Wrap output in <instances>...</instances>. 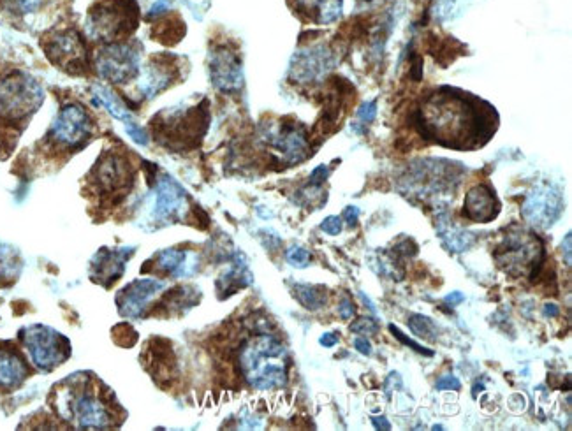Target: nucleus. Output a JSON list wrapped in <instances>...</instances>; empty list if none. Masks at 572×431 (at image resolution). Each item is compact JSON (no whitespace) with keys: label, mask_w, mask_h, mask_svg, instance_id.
<instances>
[{"label":"nucleus","mask_w":572,"mask_h":431,"mask_svg":"<svg viewBox=\"0 0 572 431\" xmlns=\"http://www.w3.org/2000/svg\"><path fill=\"white\" fill-rule=\"evenodd\" d=\"M87 377L88 373H76L62 380L50 393V403L76 428L103 430L113 421V410L97 395L96 380Z\"/></svg>","instance_id":"f257e3e1"},{"label":"nucleus","mask_w":572,"mask_h":431,"mask_svg":"<svg viewBox=\"0 0 572 431\" xmlns=\"http://www.w3.org/2000/svg\"><path fill=\"white\" fill-rule=\"evenodd\" d=\"M44 101V92L30 74L13 71L0 80V143H16Z\"/></svg>","instance_id":"f03ea898"},{"label":"nucleus","mask_w":572,"mask_h":431,"mask_svg":"<svg viewBox=\"0 0 572 431\" xmlns=\"http://www.w3.org/2000/svg\"><path fill=\"white\" fill-rule=\"evenodd\" d=\"M238 365L245 382L259 391H272L287 384V351L272 335L249 338L240 347Z\"/></svg>","instance_id":"7ed1b4c3"},{"label":"nucleus","mask_w":572,"mask_h":431,"mask_svg":"<svg viewBox=\"0 0 572 431\" xmlns=\"http://www.w3.org/2000/svg\"><path fill=\"white\" fill-rule=\"evenodd\" d=\"M18 340L22 342L32 365L36 366L39 372H53L71 356L69 340L60 335L59 331L43 324H32L23 328L18 333Z\"/></svg>","instance_id":"20e7f679"},{"label":"nucleus","mask_w":572,"mask_h":431,"mask_svg":"<svg viewBox=\"0 0 572 431\" xmlns=\"http://www.w3.org/2000/svg\"><path fill=\"white\" fill-rule=\"evenodd\" d=\"M92 132H94V122L87 110L80 104L67 103L53 120L44 141L48 148L66 152L85 145L88 139L92 138Z\"/></svg>","instance_id":"39448f33"},{"label":"nucleus","mask_w":572,"mask_h":431,"mask_svg":"<svg viewBox=\"0 0 572 431\" xmlns=\"http://www.w3.org/2000/svg\"><path fill=\"white\" fill-rule=\"evenodd\" d=\"M140 52L138 44H110L97 55V71L110 83H127L138 73Z\"/></svg>","instance_id":"423d86ee"},{"label":"nucleus","mask_w":572,"mask_h":431,"mask_svg":"<svg viewBox=\"0 0 572 431\" xmlns=\"http://www.w3.org/2000/svg\"><path fill=\"white\" fill-rule=\"evenodd\" d=\"M44 52L55 66L76 73L85 64V44L76 30L53 32L43 43Z\"/></svg>","instance_id":"0eeeda50"},{"label":"nucleus","mask_w":572,"mask_h":431,"mask_svg":"<svg viewBox=\"0 0 572 431\" xmlns=\"http://www.w3.org/2000/svg\"><path fill=\"white\" fill-rule=\"evenodd\" d=\"M564 210L562 192L553 185L537 187L523 203V217L530 226H553Z\"/></svg>","instance_id":"6e6552de"},{"label":"nucleus","mask_w":572,"mask_h":431,"mask_svg":"<svg viewBox=\"0 0 572 431\" xmlns=\"http://www.w3.org/2000/svg\"><path fill=\"white\" fill-rule=\"evenodd\" d=\"M122 0L117 4H99L94 8L92 15L88 18V30L97 39H113L122 36V27H132L134 20L132 15L138 13V8L134 9L132 4H125V8L120 9Z\"/></svg>","instance_id":"1a4fd4ad"},{"label":"nucleus","mask_w":572,"mask_h":431,"mask_svg":"<svg viewBox=\"0 0 572 431\" xmlns=\"http://www.w3.org/2000/svg\"><path fill=\"white\" fill-rule=\"evenodd\" d=\"M34 370L15 342L0 340V395H9L22 388Z\"/></svg>","instance_id":"9d476101"},{"label":"nucleus","mask_w":572,"mask_h":431,"mask_svg":"<svg viewBox=\"0 0 572 431\" xmlns=\"http://www.w3.org/2000/svg\"><path fill=\"white\" fill-rule=\"evenodd\" d=\"M210 80L222 92H236L243 87L242 60L229 48H217L210 55Z\"/></svg>","instance_id":"9b49d317"},{"label":"nucleus","mask_w":572,"mask_h":431,"mask_svg":"<svg viewBox=\"0 0 572 431\" xmlns=\"http://www.w3.org/2000/svg\"><path fill=\"white\" fill-rule=\"evenodd\" d=\"M187 208V194L171 176H162L155 189V219L164 224L176 222Z\"/></svg>","instance_id":"f8f14e48"},{"label":"nucleus","mask_w":572,"mask_h":431,"mask_svg":"<svg viewBox=\"0 0 572 431\" xmlns=\"http://www.w3.org/2000/svg\"><path fill=\"white\" fill-rule=\"evenodd\" d=\"M92 175L96 178L97 187L110 196L115 192L124 194L125 190L131 187V168L127 161L117 154L106 155L103 159H99Z\"/></svg>","instance_id":"ddd939ff"},{"label":"nucleus","mask_w":572,"mask_h":431,"mask_svg":"<svg viewBox=\"0 0 572 431\" xmlns=\"http://www.w3.org/2000/svg\"><path fill=\"white\" fill-rule=\"evenodd\" d=\"M166 287L161 280H136L118 293L117 305L125 317H141L148 303Z\"/></svg>","instance_id":"4468645a"},{"label":"nucleus","mask_w":572,"mask_h":431,"mask_svg":"<svg viewBox=\"0 0 572 431\" xmlns=\"http://www.w3.org/2000/svg\"><path fill=\"white\" fill-rule=\"evenodd\" d=\"M331 66H333L331 53L324 46L307 48L298 55H294L293 64H291V76L298 83H310V81L319 80L323 74L328 73Z\"/></svg>","instance_id":"2eb2a0df"},{"label":"nucleus","mask_w":572,"mask_h":431,"mask_svg":"<svg viewBox=\"0 0 572 431\" xmlns=\"http://www.w3.org/2000/svg\"><path fill=\"white\" fill-rule=\"evenodd\" d=\"M129 252H132V249L101 250L92 261V275H90L92 280L108 287L115 284L118 278L124 275L125 261L131 256Z\"/></svg>","instance_id":"dca6fc26"},{"label":"nucleus","mask_w":572,"mask_h":431,"mask_svg":"<svg viewBox=\"0 0 572 431\" xmlns=\"http://www.w3.org/2000/svg\"><path fill=\"white\" fill-rule=\"evenodd\" d=\"M499 205L495 199V192L486 185H476L467 192L465 205H463V213L474 222H492L497 217Z\"/></svg>","instance_id":"f3484780"},{"label":"nucleus","mask_w":572,"mask_h":431,"mask_svg":"<svg viewBox=\"0 0 572 431\" xmlns=\"http://www.w3.org/2000/svg\"><path fill=\"white\" fill-rule=\"evenodd\" d=\"M96 101L97 104H103L104 108L110 111L113 117L118 118L120 122H124L125 132H127L136 143L147 145V134L141 129L140 125L132 120L131 111L125 108L124 103L118 99L117 95L113 94L108 88L97 87Z\"/></svg>","instance_id":"a211bd4d"},{"label":"nucleus","mask_w":572,"mask_h":431,"mask_svg":"<svg viewBox=\"0 0 572 431\" xmlns=\"http://www.w3.org/2000/svg\"><path fill=\"white\" fill-rule=\"evenodd\" d=\"M155 264H157V270L169 273L171 277L189 278L198 271L199 257L194 252L168 249L157 256Z\"/></svg>","instance_id":"6ab92c4d"},{"label":"nucleus","mask_w":572,"mask_h":431,"mask_svg":"<svg viewBox=\"0 0 572 431\" xmlns=\"http://www.w3.org/2000/svg\"><path fill=\"white\" fill-rule=\"evenodd\" d=\"M173 81V73L164 60H154L147 71L143 73L140 81V92L145 99H152L157 94H161L164 88L169 87Z\"/></svg>","instance_id":"aec40b11"},{"label":"nucleus","mask_w":572,"mask_h":431,"mask_svg":"<svg viewBox=\"0 0 572 431\" xmlns=\"http://www.w3.org/2000/svg\"><path fill=\"white\" fill-rule=\"evenodd\" d=\"M22 270L23 259L20 250L8 243H0V289L15 285L16 280L22 275Z\"/></svg>","instance_id":"412c9836"},{"label":"nucleus","mask_w":572,"mask_h":431,"mask_svg":"<svg viewBox=\"0 0 572 431\" xmlns=\"http://www.w3.org/2000/svg\"><path fill=\"white\" fill-rule=\"evenodd\" d=\"M437 233H439L442 242L451 252H463V250L469 249L470 245L474 243V236L469 231L451 224L446 217L439 220Z\"/></svg>","instance_id":"4be33fe9"},{"label":"nucleus","mask_w":572,"mask_h":431,"mask_svg":"<svg viewBox=\"0 0 572 431\" xmlns=\"http://www.w3.org/2000/svg\"><path fill=\"white\" fill-rule=\"evenodd\" d=\"M298 4L319 23L335 22L342 15V0H298Z\"/></svg>","instance_id":"5701e85b"},{"label":"nucleus","mask_w":572,"mask_h":431,"mask_svg":"<svg viewBox=\"0 0 572 431\" xmlns=\"http://www.w3.org/2000/svg\"><path fill=\"white\" fill-rule=\"evenodd\" d=\"M294 294L303 307L308 310H319L326 305V289L323 285H294Z\"/></svg>","instance_id":"b1692460"},{"label":"nucleus","mask_w":572,"mask_h":431,"mask_svg":"<svg viewBox=\"0 0 572 431\" xmlns=\"http://www.w3.org/2000/svg\"><path fill=\"white\" fill-rule=\"evenodd\" d=\"M409 328L416 337L423 340H435V324L426 315H412L409 319Z\"/></svg>","instance_id":"393cba45"},{"label":"nucleus","mask_w":572,"mask_h":431,"mask_svg":"<svg viewBox=\"0 0 572 431\" xmlns=\"http://www.w3.org/2000/svg\"><path fill=\"white\" fill-rule=\"evenodd\" d=\"M52 0H9L11 8L16 15H34L39 9H43L46 4H50Z\"/></svg>","instance_id":"a878e982"},{"label":"nucleus","mask_w":572,"mask_h":431,"mask_svg":"<svg viewBox=\"0 0 572 431\" xmlns=\"http://www.w3.org/2000/svg\"><path fill=\"white\" fill-rule=\"evenodd\" d=\"M465 0H435V13L437 18H451V16L458 13V9L462 8Z\"/></svg>","instance_id":"bb28decb"},{"label":"nucleus","mask_w":572,"mask_h":431,"mask_svg":"<svg viewBox=\"0 0 572 431\" xmlns=\"http://www.w3.org/2000/svg\"><path fill=\"white\" fill-rule=\"evenodd\" d=\"M286 259L287 263L294 266V268H307L308 264H310L308 250L298 247V245H294V247L287 250Z\"/></svg>","instance_id":"cd10ccee"},{"label":"nucleus","mask_w":572,"mask_h":431,"mask_svg":"<svg viewBox=\"0 0 572 431\" xmlns=\"http://www.w3.org/2000/svg\"><path fill=\"white\" fill-rule=\"evenodd\" d=\"M351 331L360 333L363 337H372L379 331V324L374 319H370V317H360L358 321L352 322Z\"/></svg>","instance_id":"c85d7f7f"},{"label":"nucleus","mask_w":572,"mask_h":431,"mask_svg":"<svg viewBox=\"0 0 572 431\" xmlns=\"http://www.w3.org/2000/svg\"><path fill=\"white\" fill-rule=\"evenodd\" d=\"M389 331H391V333H393V335H395V337L398 338V340H400L402 344L407 345V347H411V349H414V351L418 352V354H423V356H428V358H432L433 351H430V349H426V347H423V345L416 344L414 340H409V338L405 337L404 333H402L400 329L395 328L393 324H389Z\"/></svg>","instance_id":"c756f323"},{"label":"nucleus","mask_w":572,"mask_h":431,"mask_svg":"<svg viewBox=\"0 0 572 431\" xmlns=\"http://www.w3.org/2000/svg\"><path fill=\"white\" fill-rule=\"evenodd\" d=\"M344 222L340 217H328V219L323 220V224H321V229H323L324 233L331 234V236H338V234L342 233V226Z\"/></svg>","instance_id":"7c9ffc66"},{"label":"nucleus","mask_w":572,"mask_h":431,"mask_svg":"<svg viewBox=\"0 0 572 431\" xmlns=\"http://www.w3.org/2000/svg\"><path fill=\"white\" fill-rule=\"evenodd\" d=\"M462 388L460 380L456 379L455 375H442L439 382H437V389L439 391H458Z\"/></svg>","instance_id":"2f4dec72"},{"label":"nucleus","mask_w":572,"mask_h":431,"mask_svg":"<svg viewBox=\"0 0 572 431\" xmlns=\"http://www.w3.org/2000/svg\"><path fill=\"white\" fill-rule=\"evenodd\" d=\"M375 113H377V103H365L358 111V118L363 124H370L375 118Z\"/></svg>","instance_id":"473e14b6"},{"label":"nucleus","mask_w":572,"mask_h":431,"mask_svg":"<svg viewBox=\"0 0 572 431\" xmlns=\"http://www.w3.org/2000/svg\"><path fill=\"white\" fill-rule=\"evenodd\" d=\"M356 314V307H354V303H352L349 298H345L340 305H338V315L344 319V321H349L351 317H354Z\"/></svg>","instance_id":"72a5a7b5"},{"label":"nucleus","mask_w":572,"mask_h":431,"mask_svg":"<svg viewBox=\"0 0 572 431\" xmlns=\"http://www.w3.org/2000/svg\"><path fill=\"white\" fill-rule=\"evenodd\" d=\"M344 219L347 220L349 226L354 227L358 224V219H360V210L356 206H347L344 212Z\"/></svg>","instance_id":"f704fd0d"},{"label":"nucleus","mask_w":572,"mask_h":431,"mask_svg":"<svg viewBox=\"0 0 572 431\" xmlns=\"http://www.w3.org/2000/svg\"><path fill=\"white\" fill-rule=\"evenodd\" d=\"M354 347H356V351L365 354V356L372 354V344L368 342L367 338H356V340H354Z\"/></svg>","instance_id":"c9c22d12"},{"label":"nucleus","mask_w":572,"mask_h":431,"mask_svg":"<svg viewBox=\"0 0 572 431\" xmlns=\"http://www.w3.org/2000/svg\"><path fill=\"white\" fill-rule=\"evenodd\" d=\"M562 249H564V256H565V264L571 268L572 264V240H571V233H567L565 236L564 243H562Z\"/></svg>","instance_id":"e433bc0d"},{"label":"nucleus","mask_w":572,"mask_h":431,"mask_svg":"<svg viewBox=\"0 0 572 431\" xmlns=\"http://www.w3.org/2000/svg\"><path fill=\"white\" fill-rule=\"evenodd\" d=\"M338 335L337 333H324L323 337H321V345L323 347H335L338 344Z\"/></svg>","instance_id":"4c0bfd02"},{"label":"nucleus","mask_w":572,"mask_h":431,"mask_svg":"<svg viewBox=\"0 0 572 431\" xmlns=\"http://www.w3.org/2000/svg\"><path fill=\"white\" fill-rule=\"evenodd\" d=\"M372 423L377 430H391V424L388 423L386 417H372Z\"/></svg>","instance_id":"58836bf2"},{"label":"nucleus","mask_w":572,"mask_h":431,"mask_svg":"<svg viewBox=\"0 0 572 431\" xmlns=\"http://www.w3.org/2000/svg\"><path fill=\"white\" fill-rule=\"evenodd\" d=\"M463 300H465V296H463L462 293H453L446 296V303L451 305V307H455L458 303H462Z\"/></svg>","instance_id":"ea45409f"},{"label":"nucleus","mask_w":572,"mask_h":431,"mask_svg":"<svg viewBox=\"0 0 572 431\" xmlns=\"http://www.w3.org/2000/svg\"><path fill=\"white\" fill-rule=\"evenodd\" d=\"M558 314H560V310H558L557 305H553V303L544 305V315L546 317H557Z\"/></svg>","instance_id":"a19ab883"}]
</instances>
